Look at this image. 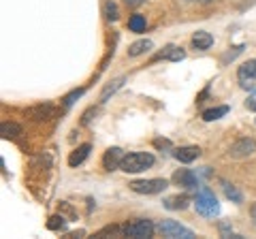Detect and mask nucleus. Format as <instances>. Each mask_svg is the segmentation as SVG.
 I'll return each mask as SVG.
<instances>
[{
	"label": "nucleus",
	"instance_id": "obj_21",
	"mask_svg": "<svg viewBox=\"0 0 256 239\" xmlns=\"http://www.w3.org/2000/svg\"><path fill=\"white\" fill-rule=\"evenodd\" d=\"M84 94H86L84 88H79V90H73L70 94H66V96H64V100H62V102H64V107H70V105H73V102H75L77 98H82Z\"/></svg>",
	"mask_w": 256,
	"mask_h": 239
},
{
	"label": "nucleus",
	"instance_id": "obj_29",
	"mask_svg": "<svg viewBox=\"0 0 256 239\" xmlns=\"http://www.w3.org/2000/svg\"><path fill=\"white\" fill-rule=\"evenodd\" d=\"M250 216H252V220H254V224H256V203L252 205V210H250Z\"/></svg>",
	"mask_w": 256,
	"mask_h": 239
},
{
	"label": "nucleus",
	"instance_id": "obj_12",
	"mask_svg": "<svg viewBox=\"0 0 256 239\" xmlns=\"http://www.w3.org/2000/svg\"><path fill=\"white\" fill-rule=\"evenodd\" d=\"M90 150H92L90 143H84V146H79L75 152L68 156V164H70V166H79L88 156H90Z\"/></svg>",
	"mask_w": 256,
	"mask_h": 239
},
{
	"label": "nucleus",
	"instance_id": "obj_7",
	"mask_svg": "<svg viewBox=\"0 0 256 239\" xmlns=\"http://www.w3.org/2000/svg\"><path fill=\"white\" fill-rule=\"evenodd\" d=\"M173 184H178L182 188H186V190H196V188H201L198 186V175L194 171H190V169H178L173 173Z\"/></svg>",
	"mask_w": 256,
	"mask_h": 239
},
{
	"label": "nucleus",
	"instance_id": "obj_15",
	"mask_svg": "<svg viewBox=\"0 0 256 239\" xmlns=\"http://www.w3.org/2000/svg\"><path fill=\"white\" fill-rule=\"evenodd\" d=\"M124 82H126V77H118V79H114V82H111V84H107L105 88H102V92H100L98 100H100V102H107L111 94H116V92L120 90V88L124 86Z\"/></svg>",
	"mask_w": 256,
	"mask_h": 239
},
{
	"label": "nucleus",
	"instance_id": "obj_1",
	"mask_svg": "<svg viewBox=\"0 0 256 239\" xmlns=\"http://www.w3.org/2000/svg\"><path fill=\"white\" fill-rule=\"evenodd\" d=\"M154 162H156L154 154H150V152H130V154H126L122 158L120 169H122L124 173H141V171L150 169V166H154Z\"/></svg>",
	"mask_w": 256,
	"mask_h": 239
},
{
	"label": "nucleus",
	"instance_id": "obj_11",
	"mask_svg": "<svg viewBox=\"0 0 256 239\" xmlns=\"http://www.w3.org/2000/svg\"><path fill=\"white\" fill-rule=\"evenodd\" d=\"M237 77H239V82L242 84L244 82H254L256 79V58L244 62V64L237 68Z\"/></svg>",
	"mask_w": 256,
	"mask_h": 239
},
{
	"label": "nucleus",
	"instance_id": "obj_6",
	"mask_svg": "<svg viewBox=\"0 0 256 239\" xmlns=\"http://www.w3.org/2000/svg\"><path fill=\"white\" fill-rule=\"evenodd\" d=\"M254 150H256V141L250 139V137H244V139L235 141L233 146L228 148V156H230V158H235V160H242V158L252 156Z\"/></svg>",
	"mask_w": 256,
	"mask_h": 239
},
{
	"label": "nucleus",
	"instance_id": "obj_23",
	"mask_svg": "<svg viewBox=\"0 0 256 239\" xmlns=\"http://www.w3.org/2000/svg\"><path fill=\"white\" fill-rule=\"evenodd\" d=\"M105 15H107L109 22H118V18H120L118 4L116 2H105Z\"/></svg>",
	"mask_w": 256,
	"mask_h": 239
},
{
	"label": "nucleus",
	"instance_id": "obj_8",
	"mask_svg": "<svg viewBox=\"0 0 256 239\" xmlns=\"http://www.w3.org/2000/svg\"><path fill=\"white\" fill-rule=\"evenodd\" d=\"M126 154L122 152L120 148H109L105 156H102V166H105V171H116L120 169V162H122V158Z\"/></svg>",
	"mask_w": 256,
	"mask_h": 239
},
{
	"label": "nucleus",
	"instance_id": "obj_2",
	"mask_svg": "<svg viewBox=\"0 0 256 239\" xmlns=\"http://www.w3.org/2000/svg\"><path fill=\"white\" fill-rule=\"evenodd\" d=\"M194 207H196V212L201 214L203 218H214V216H218V214H220L218 198H216V194L207 186L198 188L196 198H194Z\"/></svg>",
	"mask_w": 256,
	"mask_h": 239
},
{
	"label": "nucleus",
	"instance_id": "obj_30",
	"mask_svg": "<svg viewBox=\"0 0 256 239\" xmlns=\"http://www.w3.org/2000/svg\"><path fill=\"white\" fill-rule=\"evenodd\" d=\"M198 2H201V4H210L212 0H198Z\"/></svg>",
	"mask_w": 256,
	"mask_h": 239
},
{
	"label": "nucleus",
	"instance_id": "obj_18",
	"mask_svg": "<svg viewBox=\"0 0 256 239\" xmlns=\"http://www.w3.org/2000/svg\"><path fill=\"white\" fill-rule=\"evenodd\" d=\"M0 132H2L4 139H13V137H18V134H22V126L15 124V122H2Z\"/></svg>",
	"mask_w": 256,
	"mask_h": 239
},
{
	"label": "nucleus",
	"instance_id": "obj_5",
	"mask_svg": "<svg viewBox=\"0 0 256 239\" xmlns=\"http://www.w3.org/2000/svg\"><path fill=\"white\" fill-rule=\"evenodd\" d=\"M156 226L152 224V220H134L132 224L124 226V235L126 237H134V239H148L154 235Z\"/></svg>",
	"mask_w": 256,
	"mask_h": 239
},
{
	"label": "nucleus",
	"instance_id": "obj_14",
	"mask_svg": "<svg viewBox=\"0 0 256 239\" xmlns=\"http://www.w3.org/2000/svg\"><path fill=\"white\" fill-rule=\"evenodd\" d=\"M190 203H194L188 194H178V196H171L164 201V207L166 210H186Z\"/></svg>",
	"mask_w": 256,
	"mask_h": 239
},
{
	"label": "nucleus",
	"instance_id": "obj_10",
	"mask_svg": "<svg viewBox=\"0 0 256 239\" xmlns=\"http://www.w3.org/2000/svg\"><path fill=\"white\" fill-rule=\"evenodd\" d=\"M214 45V36L210 32H205V30H198V32L192 34V47L198 52H205L210 50V47Z\"/></svg>",
	"mask_w": 256,
	"mask_h": 239
},
{
	"label": "nucleus",
	"instance_id": "obj_24",
	"mask_svg": "<svg viewBox=\"0 0 256 239\" xmlns=\"http://www.w3.org/2000/svg\"><path fill=\"white\" fill-rule=\"evenodd\" d=\"M47 228H50V230H60V228H64V218H62V214H60V216H52L50 222H47Z\"/></svg>",
	"mask_w": 256,
	"mask_h": 239
},
{
	"label": "nucleus",
	"instance_id": "obj_16",
	"mask_svg": "<svg viewBox=\"0 0 256 239\" xmlns=\"http://www.w3.org/2000/svg\"><path fill=\"white\" fill-rule=\"evenodd\" d=\"M146 28H148L146 15H141V13L130 15V20H128V30H130V32H143Z\"/></svg>",
	"mask_w": 256,
	"mask_h": 239
},
{
	"label": "nucleus",
	"instance_id": "obj_19",
	"mask_svg": "<svg viewBox=\"0 0 256 239\" xmlns=\"http://www.w3.org/2000/svg\"><path fill=\"white\" fill-rule=\"evenodd\" d=\"M226 114H228V107H226V105L214 107V109L203 111V120H205V122H214V120H220L222 116H226Z\"/></svg>",
	"mask_w": 256,
	"mask_h": 239
},
{
	"label": "nucleus",
	"instance_id": "obj_31",
	"mask_svg": "<svg viewBox=\"0 0 256 239\" xmlns=\"http://www.w3.org/2000/svg\"><path fill=\"white\" fill-rule=\"evenodd\" d=\"M182 2H194V0H182Z\"/></svg>",
	"mask_w": 256,
	"mask_h": 239
},
{
	"label": "nucleus",
	"instance_id": "obj_3",
	"mask_svg": "<svg viewBox=\"0 0 256 239\" xmlns=\"http://www.w3.org/2000/svg\"><path fill=\"white\" fill-rule=\"evenodd\" d=\"M156 228L160 230V235L169 237V239H192L194 237V233H192L190 228L182 226L180 222H175V220H160Z\"/></svg>",
	"mask_w": 256,
	"mask_h": 239
},
{
	"label": "nucleus",
	"instance_id": "obj_17",
	"mask_svg": "<svg viewBox=\"0 0 256 239\" xmlns=\"http://www.w3.org/2000/svg\"><path fill=\"white\" fill-rule=\"evenodd\" d=\"M224 194H226V198H228L230 203H237V205L244 203L242 190H239L237 186H233V184H228V182H224Z\"/></svg>",
	"mask_w": 256,
	"mask_h": 239
},
{
	"label": "nucleus",
	"instance_id": "obj_22",
	"mask_svg": "<svg viewBox=\"0 0 256 239\" xmlns=\"http://www.w3.org/2000/svg\"><path fill=\"white\" fill-rule=\"evenodd\" d=\"M244 50H246V45H237V47H233V52H230V50H228L226 54H224V56H222V64H226V62H233V60H235V58H237V56H239V54H242Z\"/></svg>",
	"mask_w": 256,
	"mask_h": 239
},
{
	"label": "nucleus",
	"instance_id": "obj_4",
	"mask_svg": "<svg viewBox=\"0 0 256 239\" xmlns=\"http://www.w3.org/2000/svg\"><path fill=\"white\" fill-rule=\"evenodd\" d=\"M130 190L137 194H158L162 192V190L169 186V182H166L164 178H156V180H134L130 182Z\"/></svg>",
	"mask_w": 256,
	"mask_h": 239
},
{
	"label": "nucleus",
	"instance_id": "obj_20",
	"mask_svg": "<svg viewBox=\"0 0 256 239\" xmlns=\"http://www.w3.org/2000/svg\"><path fill=\"white\" fill-rule=\"evenodd\" d=\"M28 114L34 116L36 120H43L45 116L52 114V105H38V107H34V109H28Z\"/></svg>",
	"mask_w": 256,
	"mask_h": 239
},
{
	"label": "nucleus",
	"instance_id": "obj_9",
	"mask_svg": "<svg viewBox=\"0 0 256 239\" xmlns=\"http://www.w3.org/2000/svg\"><path fill=\"white\" fill-rule=\"evenodd\" d=\"M173 156H175V160H180L184 164H190V162H194L196 158L201 156V148L198 146H184L180 150H175Z\"/></svg>",
	"mask_w": 256,
	"mask_h": 239
},
{
	"label": "nucleus",
	"instance_id": "obj_26",
	"mask_svg": "<svg viewBox=\"0 0 256 239\" xmlns=\"http://www.w3.org/2000/svg\"><path fill=\"white\" fill-rule=\"evenodd\" d=\"M154 148H158V150H169L171 148V141H166V139H154Z\"/></svg>",
	"mask_w": 256,
	"mask_h": 239
},
{
	"label": "nucleus",
	"instance_id": "obj_28",
	"mask_svg": "<svg viewBox=\"0 0 256 239\" xmlns=\"http://www.w3.org/2000/svg\"><path fill=\"white\" fill-rule=\"evenodd\" d=\"M124 2H126L128 6H139V4L143 2V0H124Z\"/></svg>",
	"mask_w": 256,
	"mask_h": 239
},
{
	"label": "nucleus",
	"instance_id": "obj_27",
	"mask_svg": "<svg viewBox=\"0 0 256 239\" xmlns=\"http://www.w3.org/2000/svg\"><path fill=\"white\" fill-rule=\"evenodd\" d=\"M246 107H248V109H252V111H256V98H250V100H248V102H246Z\"/></svg>",
	"mask_w": 256,
	"mask_h": 239
},
{
	"label": "nucleus",
	"instance_id": "obj_25",
	"mask_svg": "<svg viewBox=\"0 0 256 239\" xmlns=\"http://www.w3.org/2000/svg\"><path fill=\"white\" fill-rule=\"evenodd\" d=\"M92 116H96V109H94V107H92V109H88L86 114H84V118H82V124H84V126L90 124V122H92Z\"/></svg>",
	"mask_w": 256,
	"mask_h": 239
},
{
	"label": "nucleus",
	"instance_id": "obj_13",
	"mask_svg": "<svg viewBox=\"0 0 256 239\" xmlns=\"http://www.w3.org/2000/svg\"><path fill=\"white\" fill-rule=\"evenodd\" d=\"M152 47H154V43H152L150 38H141V41H134V43L128 45V56H130V58H137V56L150 52Z\"/></svg>",
	"mask_w": 256,
	"mask_h": 239
}]
</instances>
